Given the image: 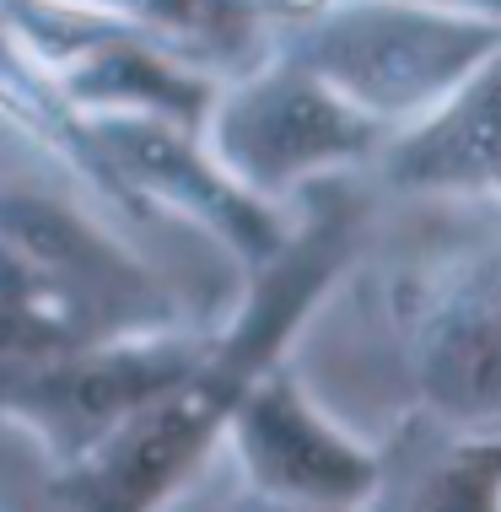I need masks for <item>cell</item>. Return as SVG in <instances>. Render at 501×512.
Instances as JSON below:
<instances>
[{"instance_id": "1", "label": "cell", "mask_w": 501, "mask_h": 512, "mask_svg": "<svg viewBox=\"0 0 501 512\" xmlns=\"http://www.w3.org/2000/svg\"><path fill=\"white\" fill-rule=\"evenodd\" d=\"M345 254V211H324L318 227H291L281 254L270 265L248 270L238 318L227 335L205 340L200 362L178 383L135 405L114 432H103L92 448H81L54 475V502L65 512H157L167 491L200 464V453L216 442L232 399L248 389V378L275 362V345L291 335L302 308L324 292V281L340 270Z\"/></svg>"}, {"instance_id": "2", "label": "cell", "mask_w": 501, "mask_h": 512, "mask_svg": "<svg viewBox=\"0 0 501 512\" xmlns=\"http://www.w3.org/2000/svg\"><path fill=\"white\" fill-rule=\"evenodd\" d=\"M275 49L394 135L491 60L501 22L437 0H308L281 17Z\"/></svg>"}, {"instance_id": "3", "label": "cell", "mask_w": 501, "mask_h": 512, "mask_svg": "<svg viewBox=\"0 0 501 512\" xmlns=\"http://www.w3.org/2000/svg\"><path fill=\"white\" fill-rule=\"evenodd\" d=\"M200 141L248 195L281 205L308 178L383 151L388 135L308 65L281 49H264L254 65L216 81L200 119Z\"/></svg>"}, {"instance_id": "4", "label": "cell", "mask_w": 501, "mask_h": 512, "mask_svg": "<svg viewBox=\"0 0 501 512\" xmlns=\"http://www.w3.org/2000/svg\"><path fill=\"white\" fill-rule=\"evenodd\" d=\"M81 130L108 178V195L124 205H162L173 216H189L243 270L270 265L291 238L281 205L248 195L189 124L157 114H87Z\"/></svg>"}, {"instance_id": "5", "label": "cell", "mask_w": 501, "mask_h": 512, "mask_svg": "<svg viewBox=\"0 0 501 512\" xmlns=\"http://www.w3.org/2000/svg\"><path fill=\"white\" fill-rule=\"evenodd\" d=\"M200 351L205 335L146 329L38 362H0V421H17L54 453V464H71L135 405L184 378Z\"/></svg>"}, {"instance_id": "6", "label": "cell", "mask_w": 501, "mask_h": 512, "mask_svg": "<svg viewBox=\"0 0 501 512\" xmlns=\"http://www.w3.org/2000/svg\"><path fill=\"white\" fill-rule=\"evenodd\" d=\"M0 254L33 270L108 340L173 329V302L157 275L124 254L103 227L49 195H0Z\"/></svg>"}, {"instance_id": "7", "label": "cell", "mask_w": 501, "mask_h": 512, "mask_svg": "<svg viewBox=\"0 0 501 512\" xmlns=\"http://www.w3.org/2000/svg\"><path fill=\"white\" fill-rule=\"evenodd\" d=\"M221 426L259 496L361 512L383 486V464L340 426H329L275 362L248 378Z\"/></svg>"}, {"instance_id": "8", "label": "cell", "mask_w": 501, "mask_h": 512, "mask_svg": "<svg viewBox=\"0 0 501 512\" xmlns=\"http://www.w3.org/2000/svg\"><path fill=\"white\" fill-rule=\"evenodd\" d=\"M410 367L453 437H501V254L426 292Z\"/></svg>"}, {"instance_id": "9", "label": "cell", "mask_w": 501, "mask_h": 512, "mask_svg": "<svg viewBox=\"0 0 501 512\" xmlns=\"http://www.w3.org/2000/svg\"><path fill=\"white\" fill-rule=\"evenodd\" d=\"M388 178L415 195L485 189L501 162V49L480 60L431 114L388 135Z\"/></svg>"}, {"instance_id": "10", "label": "cell", "mask_w": 501, "mask_h": 512, "mask_svg": "<svg viewBox=\"0 0 501 512\" xmlns=\"http://www.w3.org/2000/svg\"><path fill=\"white\" fill-rule=\"evenodd\" d=\"M383 512H501V437H453Z\"/></svg>"}, {"instance_id": "11", "label": "cell", "mask_w": 501, "mask_h": 512, "mask_svg": "<svg viewBox=\"0 0 501 512\" xmlns=\"http://www.w3.org/2000/svg\"><path fill=\"white\" fill-rule=\"evenodd\" d=\"M297 6H308V0H259V11H264V17H275V22H281L286 11H297ZM437 6H464V11H485V17H496V22H501V0H437Z\"/></svg>"}, {"instance_id": "12", "label": "cell", "mask_w": 501, "mask_h": 512, "mask_svg": "<svg viewBox=\"0 0 501 512\" xmlns=\"http://www.w3.org/2000/svg\"><path fill=\"white\" fill-rule=\"evenodd\" d=\"M227 512H340V507H308V502H281V496H243V502H232Z\"/></svg>"}, {"instance_id": "13", "label": "cell", "mask_w": 501, "mask_h": 512, "mask_svg": "<svg viewBox=\"0 0 501 512\" xmlns=\"http://www.w3.org/2000/svg\"><path fill=\"white\" fill-rule=\"evenodd\" d=\"M485 189H491V195H501V162H496V173H491V184H485Z\"/></svg>"}]
</instances>
